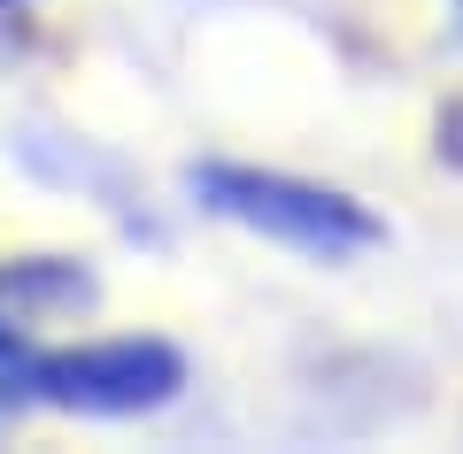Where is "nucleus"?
<instances>
[{
	"label": "nucleus",
	"mask_w": 463,
	"mask_h": 454,
	"mask_svg": "<svg viewBox=\"0 0 463 454\" xmlns=\"http://www.w3.org/2000/svg\"><path fill=\"white\" fill-rule=\"evenodd\" d=\"M185 185H194V200L209 216H224V224L255 231V239L286 246V255H301V262H355V255H371V246H386V224L355 193L294 178V170L201 162Z\"/></svg>",
	"instance_id": "1"
},
{
	"label": "nucleus",
	"mask_w": 463,
	"mask_h": 454,
	"mask_svg": "<svg viewBox=\"0 0 463 454\" xmlns=\"http://www.w3.org/2000/svg\"><path fill=\"white\" fill-rule=\"evenodd\" d=\"M185 393V355L170 339H93L39 355V408L70 416H155Z\"/></svg>",
	"instance_id": "2"
},
{
	"label": "nucleus",
	"mask_w": 463,
	"mask_h": 454,
	"mask_svg": "<svg viewBox=\"0 0 463 454\" xmlns=\"http://www.w3.org/2000/svg\"><path fill=\"white\" fill-rule=\"evenodd\" d=\"M93 270L85 262H62V255H39V262H16L0 277V316L8 324H54V316H78L93 309Z\"/></svg>",
	"instance_id": "3"
},
{
	"label": "nucleus",
	"mask_w": 463,
	"mask_h": 454,
	"mask_svg": "<svg viewBox=\"0 0 463 454\" xmlns=\"http://www.w3.org/2000/svg\"><path fill=\"white\" fill-rule=\"evenodd\" d=\"M24 408H39V355L16 339V324L0 316V431H8Z\"/></svg>",
	"instance_id": "4"
},
{
	"label": "nucleus",
	"mask_w": 463,
	"mask_h": 454,
	"mask_svg": "<svg viewBox=\"0 0 463 454\" xmlns=\"http://www.w3.org/2000/svg\"><path fill=\"white\" fill-rule=\"evenodd\" d=\"M456 32H463V0H456Z\"/></svg>",
	"instance_id": "5"
},
{
	"label": "nucleus",
	"mask_w": 463,
	"mask_h": 454,
	"mask_svg": "<svg viewBox=\"0 0 463 454\" xmlns=\"http://www.w3.org/2000/svg\"><path fill=\"white\" fill-rule=\"evenodd\" d=\"M0 8H24V0H0Z\"/></svg>",
	"instance_id": "6"
}]
</instances>
